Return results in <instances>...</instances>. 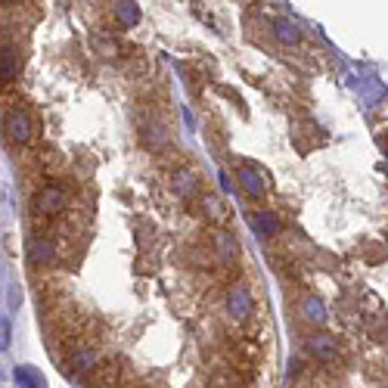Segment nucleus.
I'll return each mask as SVG.
<instances>
[{"label": "nucleus", "instance_id": "obj_1", "mask_svg": "<svg viewBox=\"0 0 388 388\" xmlns=\"http://www.w3.org/2000/svg\"><path fill=\"white\" fill-rule=\"evenodd\" d=\"M3 131L13 143L29 146L35 137V118L25 106H10V109H3Z\"/></svg>", "mask_w": 388, "mask_h": 388}, {"label": "nucleus", "instance_id": "obj_8", "mask_svg": "<svg viewBox=\"0 0 388 388\" xmlns=\"http://www.w3.org/2000/svg\"><path fill=\"white\" fill-rule=\"evenodd\" d=\"M112 16L122 22L118 29H131V25L137 22L140 13H137V6H134V3H115V6H112Z\"/></svg>", "mask_w": 388, "mask_h": 388}, {"label": "nucleus", "instance_id": "obj_3", "mask_svg": "<svg viewBox=\"0 0 388 388\" xmlns=\"http://www.w3.org/2000/svg\"><path fill=\"white\" fill-rule=\"evenodd\" d=\"M19 69H22V56H19L16 44H3L0 47V87H10L19 78Z\"/></svg>", "mask_w": 388, "mask_h": 388}, {"label": "nucleus", "instance_id": "obj_7", "mask_svg": "<svg viewBox=\"0 0 388 388\" xmlns=\"http://www.w3.org/2000/svg\"><path fill=\"white\" fill-rule=\"evenodd\" d=\"M302 317L307 320V326H323L326 323V311H323V305L317 302V298H305L302 302Z\"/></svg>", "mask_w": 388, "mask_h": 388}, {"label": "nucleus", "instance_id": "obj_5", "mask_svg": "<svg viewBox=\"0 0 388 388\" xmlns=\"http://www.w3.org/2000/svg\"><path fill=\"white\" fill-rule=\"evenodd\" d=\"M307 351L317 360H332L336 357V342H332V336H326V332H317V336L307 339Z\"/></svg>", "mask_w": 388, "mask_h": 388}, {"label": "nucleus", "instance_id": "obj_9", "mask_svg": "<svg viewBox=\"0 0 388 388\" xmlns=\"http://www.w3.org/2000/svg\"><path fill=\"white\" fill-rule=\"evenodd\" d=\"M273 29H277V38L280 41H286V44H302V35H298V29L292 22H286V19H277V22H273Z\"/></svg>", "mask_w": 388, "mask_h": 388}, {"label": "nucleus", "instance_id": "obj_4", "mask_svg": "<svg viewBox=\"0 0 388 388\" xmlns=\"http://www.w3.org/2000/svg\"><path fill=\"white\" fill-rule=\"evenodd\" d=\"M236 177H239V186L245 190V196L258 199L261 193H264V180H261V174H258L255 165H239Z\"/></svg>", "mask_w": 388, "mask_h": 388}, {"label": "nucleus", "instance_id": "obj_2", "mask_svg": "<svg viewBox=\"0 0 388 388\" xmlns=\"http://www.w3.org/2000/svg\"><path fill=\"white\" fill-rule=\"evenodd\" d=\"M255 311H258L255 296H252V289L245 283H233L230 289H227V314H230L233 323L245 326L255 317Z\"/></svg>", "mask_w": 388, "mask_h": 388}, {"label": "nucleus", "instance_id": "obj_6", "mask_svg": "<svg viewBox=\"0 0 388 388\" xmlns=\"http://www.w3.org/2000/svg\"><path fill=\"white\" fill-rule=\"evenodd\" d=\"M249 220H252V227L255 230H261L264 236H273V233H280L283 230V224H280V218L273 215V211H249Z\"/></svg>", "mask_w": 388, "mask_h": 388}]
</instances>
